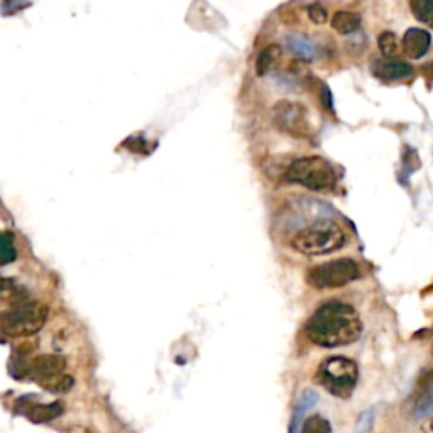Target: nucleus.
<instances>
[{
	"mask_svg": "<svg viewBox=\"0 0 433 433\" xmlns=\"http://www.w3.org/2000/svg\"><path fill=\"white\" fill-rule=\"evenodd\" d=\"M305 334L308 341L319 347H344L359 341L362 335V322L354 306L342 301H330L310 317L305 325Z\"/></svg>",
	"mask_w": 433,
	"mask_h": 433,
	"instance_id": "1",
	"label": "nucleus"
},
{
	"mask_svg": "<svg viewBox=\"0 0 433 433\" xmlns=\"http://www.w3.org/2000/svg\"><path fill=\"white\" fill-rule=\"evenodd\" d=\"M344 230L334 220H319L298 230L291 239V247L305 256H323L338 251L345 245Z\"/></svg>",
	"mask_w": 433,
	"mask_h": 433,
	"instance_id": "2",
	"label": "nucleus"
},
{
	"mask_svg": "<svg viewBox=\"0 0 433 433\" xmlns=\"http://www.w3.org/2000/svg\"><path fill=\"white\" fill-rule=\"evenodd\" d=\"M48 306L41 301L26 299L2 313V332L9 337H31L45 327Z\"/></svg>",
	"mask_w": 433,
	"mask_h": 433,
	"instance_id": "3",
	"label": "nucleus"
},
{
	"mask_svg": "<svg viewBox=\"0 0 433 433\" xmlns=\"http://www.w3.org/2000/svg\"><path fill=\"white\" fill-rule=\"evenodd\" d=\"M359 379V367L352 359L342 356H334L325 359L317 373V381L327 389L330 395L341 399H349L356 389Z\"/></svg>",
	"mask_w": 433,
	"mask_h": 433,
	"instance_id": "4",
	"label": "nucleus"
},
{
	"mask_svg": "<svg viewBox=\"0 0 433 433\" xmlns=\"http://www.w3.org/2000/svg\"><path fill=\"white\" fill-rule=\"evenodd\" d=\"M286 180L312 191H328L337 183V175L327 160L320 156H306L291 162L286 169Z\"/></svg>",
	"mask_w": 433,
	"mask_h": 433,
	"instance_id": "5",
	"label": "nucleus"
},
{
	"mask_svg": "<svg viewBox=\"0 0 433 433\" xmlns=\"http://www.w3.org/2000/svg\"><path fill=\"white\" fill-rule=\"evenodd\" d=\"M359 276L360 269L357 262L349 258H342L310 268L306 271V283L317 290H330V288L345 286Z\"/></svg>",
	"mask_w": 433,
	"mask_h": 433,
	"instance_id": "6",
	"label": "nucleus"
},
{
	"mask_svg": "<svg viewBox=\"0 0 433 433\" xmlns=\"http://www.w3.org/2000/svg\"><path fill=\"white\" fill-rule=\"evenodd\" d=\"M273 122L281 132H286L291 137H310L312 134V122H310L308 110L297 102H277L273 108Z\"/></svg>",
	"mask_w": 433,
	"mask_h": 433,
	"instance_id": "7",
	"label": "nucleus"
},
{
	"mask_svg": "<svg viewBox=\"0 0 433 433\" xmlns=\"http://www.w3.org/2000/svg\"><path fill=\"white\" fill-rule=\"evenodd\" d=\"M433 410V371H427L418 378L417 386L410 396V413L413 418H425Z\"/></svg>",
	"mask_w": 433,
	"mask_h": 433,
	"instance_id": "8",
	"label": "nucleus"
},
{
	"mask_svg": "<svg viewBox=\"0 0 433 433\" xmlns=\"http://www.w3.org/2000/svg\"><path fill=\"white\" fill-rule=\"evenodd\" d=\"M64 369H66V359L60 354H42L36 357L29 366V371L38 379V382L64 374Z\"/></svg>",
	"mask_w": 433,
	"mask_h": 433,
	"instance_id": "9",
	"label": "nucleus"
},
{
	"mask_svg": "<svg viewBox=\"0 0 433 433\" xmlns=\"http://www.w3.org/2000/svg\"><path fill=\"white\" fill-rule=\"evenodd\" d=\"M373 73L382 82H396L406 80L413 77V66L405 63V61L396 60H378L373 63Z\"/></svg>",
	"mask_w": 433,
	"mask_h": 433,
	"instance_id": "10",
	"label": "nucleus"
},
{
	"mask_svg": "<svg viewBox=\"0 0 433 433\" xmlns=\"http://www.w3.org/2000/svg\"><path fill=\"white\" fill-rule=\"evenodd\" d=\"M432 46V36L430 32L420 27L408 29L403 36V49H405L406 56L413 58V60H420L428 53Z\"/></svg>",
	"mask_w": 433,
	"mask_h": 433,
	"instance_id": "11",
	"label": "nucleus"
},
{
	"mask_svg": "<svg viewBox=\"0 0 433 433\" xmlns=\"http://www.w3.org/2000/svg\"><path fill=\"white\" fill-rule=\"evenodd\" d=\"M286 48L291 54L305 61H313L320 51L319 45L310 36L301 34V32H293V34L288 36Z\"/></svg>",
	"mask_w": 433,
	"mask_h": 433,
	"instance_id": "12",
	"label": "nucleus"
},
{
	"mask_svg": "<svg viewBox=\"0 0 433 433\" xmlns=\"http://www.w3.org/2000/svg\"><path fill=\"white\" fill-rule=\"evenodd\" d=\"M64 413V405L61 401H53L48 405H31L26 410V417L32 423H49Z\"/></svg>",
	"mask_w": 433,
	"mask_h": 433,
	"instance_id": "13",
	"label": "nucleus"
},
{
	"mask_svg": "<svg viewBox=\"0 0 433 433\" xmlns=\"http://www.w3.org/2000/svg\"><path fill=\"white\" fill-rule=\"evenodd\" d=\"M360 16L357 12H349V10H341L332 17V27L338 34H352L359 31L360 27Z\"/></svg>",
	"mask_w": 433,
	"mask_h": 433,
	"instance_id": "14",
	"label": "nucleus"
},
{
	"mask_svg": "<svg viewBox=\"0 0 433 433\" xmlns=\"http://www.w3.org/2000/svg\"><path fill=\"white\" fill-rule=\"evenodd\" d=\"M281 54H283L281 46H277V45L266 46V48L259 53L258 61H256V73H258L259 77H264L266 73H269V71L276 66L277 61H280Z\"/></svg>",
	"mask_w": 433,
	"mask_h": 433,
	"instance_id": "15",
	"label": "nucleus"
},
{
	"mask_svg": "<svg viewBox=\"0 0 433 433\" xmlns=\"http://www.w3.org/2000/svg\"><path fill=\"white\" fill-rule=\"evenodd\" d=\"M39 384L49 393H56V395H63L68 393L75 386V379L70 374H60V376H54L45 381H39Z\"/></svg>",
	"mask_w": 433,
	"mask_h": 433,
	"instance_id": "16",
	"label": "nucleus"
},
{
	"mask_svg": "<svg viewBox=\"0 0 433 433\" xmlns=\"http://www.w3.org/2000/svg\"><path fill=\"white\" fill-rule=\"evenodd\" d=\"M17 252L16 247H14V234L5 230L0 237V264L7 266L10 262L16 261Z\"/></svg>",
	"mask_w": 433,
	"mask_h": 433,
	"instance_id": "17",
	"label": "nucleus"
},
{
	"mask_svg": "<svg viewBox=\"0 0 433 433\" xmlns=\"http://www.w3.org/2000/svg\"><path fill=\"white\" fill-rule=\"evenodd\" d=\"M410 7L420 23L433 27V0H413Z\"/></svg>",
	"mask_w": 433,
	"mask_h": 433,
	"instance_id": "18",
	"label": "nucleus"
},
{
	"mask_svg": "<svg viewBox=\"0 0 433 433\" xmlns=\"http://www.w3.org/2000/svg\"><path fill=\"white\" fill-rule=\"evenodd\" d=\"M299 433H332V425L322 415H312L303 421Z\"/></svg>",
	"mask_w": 433,
	"mask_h": 433,
	"instance_id": "19",
	"label": "nucleus"
},
{
	"mask_svg": "<svg viewBox=\"0 0 433 433\" xmlns=\"http://www.w3.org/2000/svg\"><path fill=\"white\" fill-rule=\"evenodd\" d=\"M2 298L5 299V301H14V305L29 299L26 297V291H24L23 288L17 286L12 280H7V277L2 280Z\"/></svg>",
	"mask_w": 433,
	"mask_h": 433,
	"instance_id": "20",
	"label": "nucleus"
},
{
	"mask_svg": "<svg viewBox=\"0 0 433 433\" xmlns=\"http://www.w3.org/2000/svg\"><path fill=\"white\" fill-rule=\"evenodd\" d=\"M378 45H379V49H381V53L384 54L386 58H395L399 51L398 38H396V34H393V32H389V31L382 32V34L379 36Z\"/></svg>",
	"mask_w": 433,
	"mask_h": 433,
	"instance_id": "21",
	"label": "nucleus"
},
{
	"mask_svg": "<svg viewBox=\"0 0 433 433\" xmlns=\"http://www.w3.org/2000/svg\"><path fill=\"white\" fill-rule=\"evenodd\" d=\"M308 17L315 24H325L328 17L327 9H325L322 3H312V5L308 7Z\"/></svg>",
	"mask_w": 433,
	"mask_h": 433,
	"instance_id": "22",
	"label": "nucleus"
},
{
	"mask_svg": "<svg viewBox=\"0 0 433 433\" xmlns=\"http://www.w3.org/2000/svg\"><path fill=\"white\" fill-rule=\"evenodd\" d=\"M403 161H405L406 173H413V171H417L418 168H420V158H418L417 151L410 149V147H406L405 156H403Z\"/></svg>",
	"mask_w": 433,
	"mask_h": 433,
	"instance_id": "23",
	"label": "nucleus"
},
{
	"mask_svg": "<svg viewBox=\"0 0 433 433\" xmlns=\"http://www.w3.org/2000/svg\"><path fill=\"white\" fill-rule=\"evenodd\" d=\"M31 5V3H17V2H3L2 7H12V12L16 14L19 9H26V7Z\"/></svg>",
	"mask_w": 433,
	"mask_h": 433,
	"instance_id": "24",
	"label": "nucleus"
},
{
	"mask_svg": "<svg viewBox=\"0 0 433 433\" xmlns=\"http://www.w3.org/2000/svg\"><path fill=\"white\" fill-rule=\"evenodd\" d=\"M428 433H433V420H432V423H430V427H428Z\"/></svg>",
	"mask_w": 433,
	"mask_h": 433,
	"instance_id": "25",
	"label": "nucleus"
}]
</instances>
